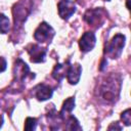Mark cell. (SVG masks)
I'll return each instance as SVG.
<instances>
[{"mask_svg":"<svg viewBox=\"0 0 131 131\" xmlns=\"http://www.w3.org/2000/svg\"><path fill=\"white\" fill-rule=\"evenodd\" d=\"M66 129L68 130H81V126L79 125V122L77 119L73 116H69L66 120Z\"/></svg>","mask_w":131,"mask_h":131,"instance_id":"5bb4252c","label":"cell"},{"mask_svg":"<svg viewBox=\"0 0 131 131\" xmlns=\"http://www.w3.org/2000/svg\"><path fill=\"white\" fill-rule=\"evenodd\" d=\"M121 119L126 126H129L131 124V110L127 108L126 111H124L121 114Z\"/></svg>","mask_w":131,"mask_h":131,"instance_id":"e0dca14e","label":"cell"},{"mask_svg":"<svg viewBox=\"0 0 131 131\" xmlns=\"http://www.w3.org/2000/svg\"><path fill=\"white\" fill-rule=\"evenodd\" d=\"M2 124H3V117L0 116V128L2 127Z\"/></svg>","mask_w":131,"mask_h":131,"instance_id":"ffe728a7","label":"cell"},{"mask_svg":"<svg viewBox=\"0 0 131 131\" xmlns=\"http://www.w3.org/2000/svg\"><path fill=\"white\" fill-rule=\"evenodd\" d=\"M103 10L101 8H96V9H91L87 10L86 13L84 14V19L91 26L98 27L103 20Z\"/></svg>","mask_w":131,"mask_h":131,"instance_id":"277c9868","label":"cell"},{"mask_svg":"<svg viewBox=\"0 0 131 131\" xmlns=\"http://www.w3.org/2000/svg\"><path fill=\"white\" fill-rule=\"evenodd\" d=\"M9 28H10V25H9L8 17L5 14L0 13V33L6 34L9 31Z\"/></svg>","mask_w":131,"mask_h":131,"instance_id":"9a60e30c","label":"cell"},{"mask_svg":"<svg viewBox=\"0 0 131 131\" xmlns=\"http://www.w3.org/2000/svg\"><path fill=\"white\" fill-rule=\"evenodd\" d=\"M13 73H14V78L16 80L23 81L29 74V68L27 63H25L21 59H17L14 63Z\"/></svg>","mask_w":131,"mask_h":131,"instance_id":"8fae6325","label":"cell"},{"mask_svg":"<svg viewBox=\"0 0 131 131\" xmlns=\"http://www.w3.org/2000/svg\"><path fill=\"white\" fill-rule=\"evenodd\" d=\"M28 52L32 62H43L45 60L46 49L42 48L39 45H36V44L30 45L28 47Z\"/></svg>","mask_w":131,"mask_h":131,"instance_id":"8992f818","label":"cell"},{"mask_svg":"<svg viewBox=\"0 0 131 131\" xmlns=\"http://www.w3.org/2000/svg\"><path fill=\"white\" fill-rule=\"evenodd\" d=\"M57 8H58L59 16L61 18H63V19H68L76 11V7H75L74 3L69 1V0H61L58 3Z\"/></svg>","mask_w":131,"mask_h":131,"instance_id":"52a82bcc","label":"cell"},{"mask_svg":"<svg viewBox=\"0 0 131 131\" xmlns=\"http://www.w3.org/2000/svg\"><path fill=\"white\" fill-rule=\"evenodd\" d=\"M75 107V98L74 97H69L67 100H64L63 104H62V107H61V111H60V116L62 117V119L64 118L66 115L70 114Z\"/></svg>","mask_w":131,"mask_h":131,"instance_id":"4fadbf2b","label":"cell"},{"mask_svg":"<svg viewBox=\"0 0 131 131\" xmlns=\"http://www.w3.org/2000/svg\"><path fill=\"white\" fill-rule=\"evenodd\" d=\"M70 68V64L69 62L67 63H58L54 67L53 69V72H52V76L55 80L57 81H60L61 79H63L66 76H67V73H68V70Z\"/></svg>","mask_w":131,"mask_h":131,"instance_id":"7c38bea8","label":"cell"},{"mask_svg":"<svg viewBox=\"0 0 131 131\" xmlns=\"http://www.w3.org/2000/svg\"><path fill=\"white\" fill-rule=\"evenodd\" d=\"M108 129H110V130H112V129H118V130H120L121 127L118 126V122H116V123H114L113 125H111V126L108 127Z\"/></svg>","mask_w":131,"mask_h":131,"instance_id":"d6986e66","label":"cell"},{"mask_svg":"<svg viewBox=\"0 0 131 131\" xmlns=\"http://www.w3.org/2000/svg\"><path fill=\"white\" fill-rule=\"evenodd\" d=\"M124 46H125V36L122 34H117L105 45L104 53L111 58H118L121 55Z\"/></svg>","mask_w":131,"mask_h":131,"instance_id":"7a4b0ae2","label":"cell"},{"mask_svg":"<svg viewBox=\"0 0 131 131\" xmlns=\"http://www.w3.org/2000/svg\"><path fill=\"white\" fill-rule=\"evenodd\" d=\"M6 66H7L6 60H5L3 57H0V73L4 72V71L6 70Z\"/></svg>","mask_w":131,"mask_h":131,"instance_id":"ac0fdd59","label":"cell"},{"mask_svg":"<svg viewBox=\"0 0 131 131\" xmlns=\"http://www.w3.org/2000/svg\"><path fill=\"white\" fill-rule=\"evenodd\" d=\"M120 91V80H116L114 77H110L99 88V93L101 97L106 101H114L118 97Z\"/></svg>","mask_w":131,"mask_h":131,"instance_id":"6da1fadb","label":"cell"},{"mask_svg":"<svg viewBox=\"0 0 131 131\" xmlns=\"http://www.w3.org/2000/svg\"><path fill=\"white\" fill-rule=\"evenodd\" d=\"M34 90H35L34 93H35L36 98L40 101H44V100L49 99L53 93V90L45 84H39L38 86H36V88Z\"/></svg>","mask_w":131,"mask_h":131,"instance_id":"30bf717a","label":"cell"},{"mask_svg":"<svg viewBox=\"0 0 131 131\" xmlns=\"http://www.w3.org/2000/svg\"><path fill=\"white\" fill-rule=\"evenodd\" d=\"M95 43H96V38H95L94 33H92V32H86L80 38L79 46H80L81 51L88 52V51H90V50L93 49V47L95 46Z\"/></svg>","mask_w":131,"mask_h":131,"instance_id":"5b68a950","label":"cell"},{"mask_svg":"<svg viewBox=\"0 0 131 131\" xmlns=\"http://www.w3.org/2000/svg\"><path fill=\"white\" fill-rule=\"evenodd\" d=\"M29 14V8L24 4V2L17 3L13 8V15H14V24H23Z\"/></svg>","mask_w":131,"mask_h":131,"instance_id":"ba28073f","label":"cell"},{"mask_svg":"<svg viewBox=\"0 0 131 131\" xmlns=\"http://www.w3.org/2000/svg\"><path fill=\"white\" fill-rule=\"evenodd\" d=\"M36 125H37V120L35 118H27L26 122H25V130L27 131H32L36 129Z\"/></svg>","mask_w":131,"mask_h":131,"instance_id":"2e32d148","label":"cell"},{"mask_svg":"<svg viewBox=\"0 0 131 131\" xmlns=\"http://www.w3.org/2000/svg\"><path fill=\"white\" fill-rule=\"evenodd\" d=\"M81 74H82V68L79 63L70 64V68L67 73V78H68L69 83L76 85L81 78Z\"/></svg>","mask_w":131,"mask_h":131,"instance_id":"9c48e42d","label":"cell"},{"mask_svg":"<svg viewBox=\"0 0 131 131\" xmlns=\"http://www.w3.org/2000/svg\"><path fill=\"white\" fill-rule=\"evenodd\" d=\"M54 30L45 21L41 23L39 25V27L36 29L35 33H34V38L40 42V43H44V42H50L54 36Z\"/></svg>","mask_w":131,"mask_h":131,"instance_id":"3957f363","label":"cell"},{"mask_svg":"<svg viewBox=\"0 0 131 131\" xmlns=\"http://www.w3.org/2000/svg\"><path fill=\"white\" fill-rule=\"evenodd\" d=\"M129 1H130V0H127V8H128V9H129Z\"/></svg>","mask_w":131,"mask_h":131,"instance_id":"44dd1931","label":"cell"},{"mask_svg":"<svg viewBox=\"0 0 131 131\" xmlns=\"http://www.w3.org/2000/svg\"><path fill=\"white\" fill-rule=\"evenodd\" d=\"M106 1H110V0H106Z\"/></svg>","mask_w":131,"mask_h":131,"instance_id":"7402d4cb","label":"cell"}]
</instances>
